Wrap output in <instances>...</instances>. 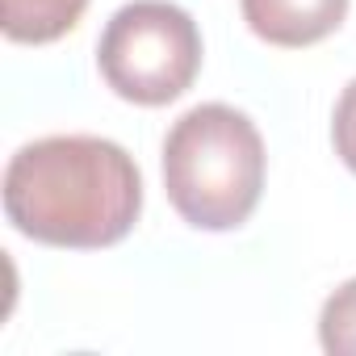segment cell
<instances>
[{
	"mask_svg": "<svg viewBox=\"0 0 356 356\" xmlns=\"http://www.w3.org/2000/svg\"><path fill=\"white\" fill-rule=\"evenodd\" d=\"M331 143H335V155L348 163V172H356V80H352V84L339 92V101H335Z\"/></svg>",
	"mask_w": 356,
	"mask_h": 356,
	"instance_id": "52a82bcc",
	"label": "cell"
},
{
	"mask_svg": "<svg viewBox=\"0 0 356 356\" xmlns=\"http://www.w3.org/2000/svg\"><path fill=\"white\" fill-rule=\"evenodd\" d=\"M243 22L273 47H314L348 17V0H239Z\"/></svg>",
	"mask_w": 356,
	"mask_h": 356,
	"instance_id": "277c9868",
	"label": "cell"
},
{
	"mask_svg": "<svg viewBox=\"0 0 356 356\" xmlns=\"http://www.w3.org/2000/svg\"><path fill=\"white\" fill-rule=\"evenodd\" d=\"M97 67L105 84L134 105H168L185 97L202 67L197 22L168 0H134L122 5L97 47Z\"/></svg>",
	"mask_w": 356,
	"mask_h": 356,
	"instance_id": "3957f363",
	"label": "cell"
},
{
	"mask_svg": "<svg viewBox=\"0 0 356 356\" xmlns=\"http://www.w3.org/2000/svg\"><path fill=\"white\" fill-rule=\"evenodd\" d=\"M88 0H0V26L9 42L42 47L76 30Z\"/></svg>",
	"mask_w": 356,
	"mask_h": 356,
	"instance_id": "5b68a950",
	"label": "cell"
},
{
	"mask_svg": "<svg viewBox=\"0 0 356 356\" xmlns=\"http://www.w3.org/2000/svg\"><path fill=\"white\" fill-rule=\"evenodd\" d=\"M143 210L138 163L97 134L26 143L5 168L9 222L47 248H113Z\"/></svg>",
	"mask_w": 356,
	"mask_h": 356,
	"instance_id": "6da1fadb",
	"label": "cell"
},
{
	"mask_svg": "<svg viewBox=\"0 0 356 356\" xmlns=\"http://www.w3.org/2000/svg\"><path fill=\"white\" fill-rule=\"evenodd\" d=\"M318 339L335 356H356V277L343 281L318 314Z\"/></svg>",
	"mask_w": 356,
	"mask_h": 356,
	"instance_id": "8992f818",
	"label": "cell"
},
{
	"mask_svg": "<svg viewBox=\"0 0 356 356\" xmlns=\"http://www.w3.org/2000/svg\"><path fill=\"white\" fill-rule=\"evenodd\" d=\"M163 189L172 210L197 231H235L264 189V138L231 105H197L163 138Z\"/></svg>",
	"mask_w": 356,
	"mask_h": 356,
	"instance_id": "7a4b0ae2",
	"label": "cell"
}]
</instances>
